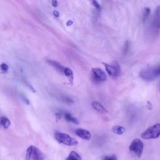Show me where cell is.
Segmentation results:
<instances>
[{
	"label": "cell",
	"instance_id": "cell-7",
	"mask_svg": "<svg viewBox=\"0 0 160 160\" xmlns=\"http://www.w3.org/2000/svg\"><path fill=\"white\" fill-rule=\"evenodd\" d=\"M92 74L93 80L96 82H105L106 80L107 76L106 73L100 68H92Z\"/></svg>",
	"mask_w": 160,
	"mask_h": 160
},
{
	"label": "cell",
	"instance_id": "cell-10",
	"mask_svg": "<svg viewBox=\"0 0 160 160\" xmlns=\"http://www.w3.org/2000/svg\"><path fill=\"white\" fill-rule=\"evenodd\" d=\"M92 106L95 110H96L98 112L100 113L106 114L108 113V110L101 103L97 101H93L92 103Z\"/></svg>",
	"mask_w": 160,
	"mask_h": 160
},
{
	"label": "cell",
	"instance_id": "cell-19",
	"mask_svg": "<svg viewBox=\"0 0 160 160\" xmlns=\"http://www.w3.org/2000/svg\"><path fill=\"white\" fill-rule=\"evenodd\" d=\"M102 160H117V158L115 155L106 156L103 158Z\"/></svg>",
	"mask_w": 160,
	"mask_h": 160
},
{
	"label": "cell",
	"instance_id": "cell-21",
	"mask_svg": "<svg viewBox=\"0 0 160 160\" xmlns=\"http://www.w3.org/2000/svg\"><path fill=\"white\" fill-rule=\"evenodd\" d=\"M51 4L53 7L56 8L58 5V1H56V0H53V1H52V2H51Z\"/></svg>",
	"mask_w": 160,
	"mask_h": 160
},
{
	"label": "cell",
	"instance_id": "cell-2",
	"mask_svg": "<svg viewBox=\"0 0 160 160\" xmlns=\"http://www.w3.org/2000/svg\"><path fill=\"white\" fill-rule=\"evenodd\" d=\"M141 138L144 139H156L160 136V123H157L148 128L141 134Z\"/></svg>",
	"mask_w": 160,
	"mask_h": 160
},
{
	"label": "cell",
	"instance_id": "cell-5",
	"mask_svg": "<svg viewBox=\"0 0 160 160\" xmlns=\"http://www.w3.org/2000/svg\"><path fill=\"white\" fill-rule=\"evenodd\" d=\"M106 69V72L108 74L113 77V78H117L121 74V68L120 64L116 62L113 61L111 64L108 63H103Z\"/></svg>",
	"mask_w": 160,
	"mask_h": 160
},
{
	"label": "cell",
	"instance_id": "cell-12",
	"mask_svg": "<svg viewBox=\"0 0 160 160\" xmlns=\"http://www.w3.org/2000/svg\"><path fill=\"white\" fill-rule=\"evenodd\" d=\"M66 160H82V157L76 151H71Z\"/></svg>",
	"mask_w": 160,
	"mask_h": 160
},
{
	"label": "cell",
	"instance_id": "cell-8",
	"mask_svg": "<svg viewBox=\"0 0 160 160\" xmlns=\"http://www.w3.org/2000/svg\"><path fill=\"white\" fill-rule=\"evenodd\" d=\"M75 133L78 136H79V138H81L83 139L89 140L92 138L91 133L89 131L85 129H82V128L77 129L75 131Z\"/></svg>",
	"mask_w": 160,
	"mask_h": 160
},
{
	"label": "cell",
	"instance_id": "cell-18",
	"mask_svg": "<svg viewBox=\"0 0 160 160\" xmlns=\"http://www.w3.org/2000/svg\"><path fill=\"white\" fill-rule=\"evenodd\" d=\"M154 20V25L156 28H160V16H156Z\"/></svg>",
	"mask_w": 160,
	"mask_h": 160
},
{
	"label": "cell",
	"instance_id": "cell-3",
	"mask_svg": "<svg viewBox=\"0 0 160 160\" xmlns=\"http://www.w3.org/2000/svg\"><path fill=\"white\" fill-rule=\"evenodd\" d=\"M54 137L57 141L67 146H75L78 143L76 139L71 137L69 135L61 132H56Z\"/></svg>",
	"mask_w": 160,
	"mask_h": 160
},
{
	"label": "cell",
	"instance_id": "cell-17",
	"mask_svg": "<svg viewBox=\"0 0 160 160\" xmlns=\"http://www.w3.org/2000/svg\"><path fill=\"white\" fill-rule=\"evenodd\" d=\"M9 66L7 63H2L1 64V70L2 73H6L8 71Z\"/></svg>",
	"mask_w": 160,
	"mask_h": 160
},
{
	"label": "cell",
	"instance_id": "cell-13",
	"mask_svg": "<svg viewBox=\"0 0 160 160\" xmlns=\"http://www.w3.org/2000/svg\"><path fill=\"white\" fill-rule=\"evenodd\" d=\"M0 122H1L2 126L5 129L8 128L11 125V121H10V120L5 116L1 117V119H0Z\"/></svg>",
	"mask_w": 160,
	"mask_h": 160
},
{
	"label": "cell",
	"instance_id": "cell-6",
	"mask_svg": "<svg viewBox=\"0 0 160 160\" xmlns=\"http://www.w3.org/2000/svg\"><path fill=\"white\" fill-rule=\"evenodd\" d=\"M144 144L139 139H134L131 142L129 149L131 152L134 153L138 158H140L143 151Z\"/></svg>",
	"mask_w": 160,
	"mask_h": 160
},
{
	"label": "cell",
	"instance_id": "cell-14",
	"mask_svg": "<svg viewBox=\"0 0 160 160\" xmlns=\"http://www.w3.org/2000/svg\"><path fill=\"white\" fill-rule=\"evenodd\" d=\"M64 118L65 119L68 121H69V122H71V123H73L74 124H76V125H78L79 124V121L78 120L77 118L73 117L70 113H64Z\"/></svg>",
	"mask_w": 160,
	"mask_h": 160
},
{
	"label": "cell",
	"instance_id": "cell-24",
	"mask_svg": "<svg viewBox=\"0 0 160 160\" xmlns=\"http://www.w3.org/2000/svg\"><path fill=\"white\" fill-rule=\"evenodd\" d=\"M73 23V22L71 20H69V21L66 23V25H67V26H71Z\"/></svg>",
	"mask_w": 160,
	"mask_h": 160
},
{
	"label": "cell",
	"instance_id": "cell-9",
	"mask_svg": "<svg viewBox=\"0 0 160 160\" xmlns=\"http://www.w3.org/2000/svg\"><path fill=\"white\" fill-rule=\"evenodd\" d=\"M47 62L50 65H51L53 68H54L58 72L64 74V71L65 68L63 67L60 63H59L58 62H57L56 61L52 60V59H48V60H47Z\"/></svg>",
	"mask_w": 160,
	"mask_h": 160
},
{
	"label": "cell",
	"instance_id": "cell-20",
	"mask_svg": "<svg viewBox=\"0 0 160 160\" xmlns=\"http://www.w3.org/2000/svg\"><path fill=\"white\" fill-rule=\"evenodd\" d=\"M92 3L93 5L95 7L96 9H97V10H98L101 9V6H100V5L98 3V2H96V1H93Z\"/></svg>",
	"mask_w": 160,
	"mask_h": 160
},
{
	"label": "cell",
	"instance_id": "cell-11",
	"mask_svg": "<svg viewBox=\"0 0 160 160\" xmlns=\"http://www.w3.org/2000/svg\"><path fill=\"white\" fill-rule=\"evenodd\" d=\"M64 74L65 76L68 78L69 79V82L71 85H73V80H74V76H73V73L72 70L69 68H65Z\"/></svg>",
	"mask_w": 160,
	"mask_h": 160
},
{
	"label": "cell",
	"instance_id": "cell-15",
	"mask_svg": "<svg viewBox=\"0 0 160 160\" xmlns=\"http://www.w3.org/2000/svg\"><path fill=\"white\" fill-rule=\"evenodd\" d=\"M112 131L114 133L121 135L123 134L125 132V129L124 127L121 126H115L113 128Z\"/></svg>",
	"mask_w": 160,
	"mask_h": 160
},
{
	"label": "cell",
	"instance_id": "cell-1",
	"mask_svg": "<svg viewBox=\"0 0 160 160\" xmlns=\"http://www.w3.org/2000/svg\"><path fill=\"white\" fill-rule=\"evenodd\" d=\"M160 75V65L149 67L142 69L139 73V77L146 81H152Z\"/></svg>",
	"mask_w": 160,
	"mask_h": 160
},
{
	"label": "cell",
	"instance_id": "cell-16",
	"mask_svg": "<svg viewBox=\"0 0 160 160\" xmlns=\"http://www.w3.org/2000/svg\"><path fill=\"white\" fill-rule=\"evenodd\" d=\"M150 12H151V10L149 8H145L144 10H143V21L144 22L146 19L148 18L149 14H150Z\"/></svg>",
	"mask_w": 160,
	"mask_h": 160
},
{
	"label": "cell",
	"instance_id": "cell-23",
	"mask_svg": "<svg viewBox=\"0 0 160 160\" xmlns=\"http://www.w3.org/2000/svg\"><path fill=\"white\" fill-rule=\"evenodd\" d=\"M53 15H54L55 17H59V12H58V11H56V10L53 11Z\"/></svg>",
	"mask_w": 160,
	"mask_h": 160
},
{
	"label": "cell",
	"instance_id": "cell-22",
	"mask_svg": "<svg viewBox=\"0 0 160 160\" xmlns=\"http://www.w3.org/2000/svg\"><path fill=\"white\" fill-rule=\"evenodd\" d=\"M55 116H56V118L57 121H58V120H60L61 118V114L60 113H56V114L55 115Z\"/></svg>",
	"mask_w": 160,
	"mask_h": 160
},
{
	"label": "cell",
	"instance_id": "cell-4",
	"mask_svg": "<svg viewBox=\"0 0 160 160\" xmlns=\"http://www.w3.org/2000/svg\"><path fill=\"white\" fill-rule=\"evenodd\" d=\"M45 156L42 151L34 146H30L26 151V160H44Z\"/></svg>",
	"mask_w": 160,
	"mask_h": 160
}]
</instances>
